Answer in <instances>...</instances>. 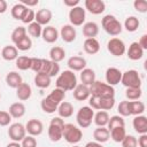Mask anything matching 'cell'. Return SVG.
<instances>
[{
  "label": "cell",
  "instance_id": "1",
  "mask_svg": "<svg viewBox=\"0 0 147 147\" xmlns=\"http://www.w3.org/2000/svg\"><path fill=\"white\" fill-rule=\"evenodd\" d=\"M55 85L57 88L63 90L64 92L67 91H72L77 86V77L76 74L71 70H64L62 71L55 82Z\"/></svg>",
  "mask_w": 147,
  "mask_h": 147
},
{
  "label": "cell",
  "instance_id": "2",
  "mask_svg": "<svg viewBox=\"0 0 147 147\" xmlns=\"http://www.w3.org/2000/svg\"><path fill=\"white\" fill-rule=\"evenodd\" d=\"M101 25H102V29L109 34V36H113V37H116L118 36L122 30H123V26H122V23L114 16V15H105L102 17V21H101Z\"/></svg>",
  "mask_w": 147,
  "mask_h": 147
},
{
  "label": "cell",
  "instance_id": "3",
  "mask_svg": "<svg viewBox=\"0 0 147 147\" xmlns=\"http://www.w3.org/2000/svg\"><path fill=\"white\" fill-rule=\"evenodd\" d=\"M90 93H91V95H94L98 98H114L115 88H114V86H110L107 83L95 80L90 86Z\"/></svg>",
  "mask_w": 147,
  "mask_h": 147
},
{
  "label": "cell",
  "instance_id": "4",
  "mask_svg": "<svg viewBox=\"0 0 147 147\" xmlns=\"http://www.w3.org/2000/svg\"><path fill=\"white\" fill-rule=\"evenodd\" d=\"M62 138H64V140L67 142L76 145L82 140L83 132L78 126H76L71 123H68V124H64V126L62 129Z\"/></svg>",
  "mask_w": 147,
  "mask_h": 147
},
{
  "label": "cell",
  "instance_id": "5",
  "mask_svg": "<svg viewBox=\"0 0 147 147\" xmlns=\"http://www.w3.org/2000/svg\"><path fill=\"white\" fill-rule=\"evenodd\" d=\"M64 121L61 117H54L51 119L49 126H48V138L53 142H57L62 139V129L64 126Z\"/></svg>",
  "mask_w": 147,
  "mask_h": 147
},
{
  "label": "cell",
  "instance_id": "6",
  "mask_svg": "<svg viewBox=\"0 0 147 147\" xmlns=\"http://www.w3.org/2000/svg\"><path fill=\"white\" fill-rule=\"evenodd\" d=\"M94 117V110L90 106H83L78 109L77 115H76V121L79 127L86 129L92 124Z\"/></svg>",
  "mask_w": 147,
  "mask_h": 147
},
{
  "label": "cell",
  "instance_id": "7",
  "mask_svg": "<svg viewBox=\"0 0 147 147\" xmlns=\"http://www.w3.org/2000/svg\"><path fill=\"white\" fill-rule=\"evenodd\" d=\"M121 83L126 88H130V87H141L140 75L134 69H130V70H126L125 72H122Z\"/></svg>",
  "mask_w": 147,
  "mask_h": 147
},
{
  "label": "cell",
  "instance_id": "8",
  "mask_svg": "<svg viewBox=\"0 0 147 147\" xmlns=\"http://www.w3.org/2000/svg\"><path fill=\"white\" fill-rule=\"evenodd\" d=\"M107 49L114 56H122L126 52V47H125L124 41L122 39L117 38V37H114V38H111V39L108 40V42H107Z\"/></svg>",
  "mask_w": 147,
  "mask_h": 147
},
{
  "label": "cell",
  "instance_id": "9",
  "mask_svg": "<svg viewBox=\"0 0 147 147\" xmlns=\"http://www.w3.org/2000/svg\"><path fill=\"white\" fill-rule=\"evenodd\" d=\"M85 17H86L85 9L83 7H80V6L74 7L69 11V21H70L72 26H80V25H83L84 22H85Z\"/></svg>",
  "mask_w": 147,
  "mask_h": 147
},
{
  "label": "cell",
  "instance_id": "10",
  "mask_svg": "<svg viewBox=\"0 0 147 147\" xmlns=\"http://www.w3.org/2000/svg\"><path fill=\"white\" fill-rule=\"evenodd\" d=\"M8 136L13 141L20 142L24 139V137L26 136V131H25V126L21 123H14L9 125L8 129Z\"/></svg>",
  "mask_w": 147,
  "mask_h": 147
},
{
  "label": "cell",
  "instance_id": "11",
  "mask_svg": "<svg viewBox=\"0 0 147 147\" xmlns=\"http://www.w3.org/2000/svg\"><path fill=\"white\" fill-rule=\"evenodd\" d=\"M40 72H44L46 75H48L51 78L55 77L60 74V64L56 62H53L51 60H46L42 59V64H41V70Z\"/></svg>",
  "mask_w": 147,
  "mask_h": 147
},
{
  "label": "cell",
  "instance_id": "12",
  "mask_svg": "<svg viewBox=\"0 0 147 147\" xmlns=\"http://www.w3.org/2000/svg\"><path fill=\"white\" fill-rule=\"evenodd\" d=\"M85 9H87L93 15H100L105 11L106 5L102 0H85Z\"/></svg>",
  "mask_w": 147,
  "mask_h": 147
},
{
  "label": "cell",
  "instance_id": "13",
  "mask_svg": "<svg viewBox=\"0 0 147 147\" xmlns=\"http://www.w3.org/2000/svg\"><path fill=\"white\" fill-rule=\"evenodd\" d=\"M25 131L29 133V136L32 137H37L40 136L44 131V125L41 123V121L32 118L30 121H28V123L25 124Z\"/></svg>",
  "mask_w": 147,
  "mask_h": 147
},
{
  "label": "cell",
  "instance_id": "14",
  "mask_svg": "<svg viewBox=\"0 0 147 147\" xmlns=\"http://www.w3.org/2000/svg\"><path fill=\"white\" fill-rule=\"evenodd\" d=\"M121 78H122V71L117 68L110 67L106 70V83L110 86L117 85L121 83Z\"/></svg>",
  "mask_w": 147,
  "mask_h": 147
},
{
  "label": "cell",
  "instance_id": "15",
  "mask_svg": "<svg viewBox=\"0 0 147 147\" xmlns=\"http://www.w3.org/2000/svg\"><path fill=\"white\" fill-rule=\"evenodd\" d=\"M59 34H60V37L62 38V40H63L64 42H68V44L75 41L76 36H77L76 29H75L71 24H64V25L61 28Z\"/></svg>",
  "mask_w": 147,
  "mask_h": 147
},
{
  "label": "cell",
  "instance_id": "16",
  "mask_svg": "<svg viewBox=\"0 0 147 147\" xmlns=\"http://www.w3.org/2000/svg\"><path fill=\"white\" fill-rule=\"evenodd\" d=\"M59 31L56 30V28L52 26V25H46L45 28H42V33L41 37L44 39V41H46L47 44H53L59 39Z\"/></svg>",
  "mask_w": 147,
  "mask_h": 147
},
{
  "label": "cell",
  "instance_id": "17",
  "mask_svg": "<svg viewBox=\"0 0 147 147\" xmlns=\"http://www.w3.org/2000/svg\"><path fill=\"white\" fill-rule=\"evenodd\" d=\"M72 94L77 101H85L91 96L90 86H86L84 84H77V86L72 90Z\"/></svg>",
  "mask_w": 147,
  "mask_h": 147
},
{
  "label": "cell",
  "instance_id": "18",
  "mask_svg": "<svg viewBox=\"0 0 147 147\" xmlns=\"http://www.w3.org/2000/svg\"><path fill=\"white\" fill-rule=\"evenodd\" d=\"M67 64L71 71H82L86 68V60L82 56H71L69 57Z\"/></svg>",
  "mask_w": 147,
  "mask_h": 147
},
{
  "label": "cell",
  "instance_id": "19",
  "mask_svg": "<svg viewBox=\"0 0 147 147\" xmlns=\"http://www.w3.org/2000/svg\"><path fill=\"white\" fill-rule=\"evenodd\" d=\"M132 125L136 132H138L139 134H145L147 133V117L144 115H138L134 116L133 121H132Z\"/></svg>",
  "mask_w": 147,
  "mask_h": 147
},
{
  "label": "cell",
  "instance_id": "20",
  "mask_svg": "<svg viewBox=\"0 0 147 147\" xmlns=\"http://www.w3.org/2000/svg\"><path fill=\"white\" fill-rule=\"evenodd\" d=\"M83 48L85 53L90 55H94L100 51V42L98 41L96 38H87L83 44Z\"/></svg>",
  "mask_w": 147,
  "mask_h": 147
},
{
  "label": "cell",
  "instance_id": "21",
  "mask_svg": "<svg viewBox=\"0 0 147 147\" xmlns=\"http://www.w3.org/2000/svg\"><path fill=\"white\" fill-rule=\"evenodd\" d=\"M127 54V57L132 61H138L144 55V49L139 46V44L137 41H133L130 46H129V49L126 52Z\"/></svg>",
  "mask_w": 147,
  "mask_h": 147
},
{
  "label": "cell",
  "instance_id": "22",
  "mask_svg": "<svg viewBox=\"0 0 147 147\" xmlns=\"http://www.w3.org/2000/svg\"><path fill=\"white\" fill-rule=\"evenodd\" d=\"M52 20V11L49 9H46V8H42V9H39L37 13H36V17H34V22H37L38 24H40L41 26L42 25H47Z\"/></svg>",
  "mask_w": 147,
  "mask_h": 147
},
{
  "label": "cell",
  "instance_id": "23",
  "mask_svg": "<svg viewBox=\"0 0 147 147\" xmlns=\"http://www.w3.org/2000/svg\"><path fill=\"white\" fill-rule=\"evenodd\" d=\"M32 94V88L28 83H22L17 88H16V96L21 101H26L31 98Z\"/></svg>",
  "mask_w": 147,
  "mask_h": 147
},
{
  "label": "cell",
  "instance_id": "24",
  "mask_svg": "<svg viewBox=\"0 0 147 147\" xmlns=\"http://www.w3.org/2000/svg\"><path fill=\"white\" fill-rule=\"evenodd\" d=\"M56 111L59 114V117H61V118H68V117L72 116V114H74V106H72L71 102L62 101L59 105Z\"/></svg>",
  "mask_w": 147,
  "mask_h": 147
},
{
  "label": "cell",
  "instance_id": "25",
  "mask_svg": "<svg viewBox=\"0 0 147 147\" xmlns=\"http://www.w3.org/2000/svg\"><path fill=\"white\" fill-rule=\"evenodd\" d=\"M99 33V26L95 22H86L83 24V34L87 38H95Z\"/></svg>",
  "mask_w": 147,
  "mask_h": 147
},
{
  "label": "cell",
  "instance_id": "26",
  "mask_svg": "<svg viewBox=\"0 0 147 147\" xmlns=\"http://www.w3.org/2000/svg\"><path fill=\"white\" fill-rule=\"evenodd\" d=\"M8 113L11 118H21L25 114V106L22 102H14L9 106Z\"/></svg>",
  "mask_w": 147,
  "mask_h": 147
},
{
  "label": "cell",
  "instance_id": "27",
  "mask_svg": "<svg viewBox=\"0 0 147 147\" xmlns=\"http://www.w3.org/2000/svg\"><path fill=\"white\" fill-rule=\"evenodd\" d=\"M93 138H94V141L96 142H100V144H103V142H107L110 138V132L107 127H96L94 131H93Z\"/></svg>",
  "mask_w": 147,
  "mask_h": 147
},
{
  "label": "cell",
  "instance_id": "28",
  "mask_svg": "<svg viewBox=\"0 0 147 147\" xmlns=\"http://www.w3.org/2000/svg\"><path fill=\"white\" fill-rule=\"evenodd\" d=\"M1 56L6 61H14L18 57V51L13 45H7L1 51Z\"/></svg>",
  "mask_w": 147,
  "mask_h": 147
},
{
  "label": "cell",
  "instance_id": "29",
  "mask_svg": "<svg viewBox=\"0 0 147 147\" xmlns=\"http://www.w3.org/2000/svg\"><path fill=\"white\" fill-rule=\"evenodd\" d=\"M80 80H82V84H84L86 86H91L96 80L94 70L90 69V68H85L84 70H82L80 71Z\"/></svg>",
  "mask_w": 147,
  "mask_h": 147
},
{
  "label": "cell",
  "instance_id": "30",
  "mask_svg": "<svg viewBox=\"0 0 147 147\" xmlns=\"http://www.w3.org/2000/svg\"><path fill=\"white\" fill-rule=\"evenodd\" d=\"M6 83H7V85H8L9 87H11V88H17V87L23 83L22 76H21L18 72H16V71H10V72H8L7 76H6Z\"/></svg>",
  "mask_w": 147,
  "mask_h": 147
},
{
  "label": "cell",
  "instance_id": "31",
  "mask_svg": "<svg viewBox=\"0 0 147 147\" xmlns=\"http://www.w3.org/2000/svg\"><path fill=\"white\" fill-rule=\"evenodd\" d=\"M34 85L39 88H47L51 85V77L44 72H38L34 76Z\"/></svg>",
  "mask_w": 147,
  "mask_h": 147
},
{
  "label": "cell",
  "instance_id": "32",
  "mask_svg": "<svg viewBox=\"0 0 147 147\" xmlns=\"http://www.w3.org/2000/svg\"><path fill=\"white\" fill-rule=\"evenodd\" d=\"M108 121H109V115L107 111L105 110H99L96 114H94V117H93V122L94 124L98 126V127H106L107 124H108Z\"/></svg>",
  "mask_w": 147,
  "mask_h": 147
},
{
  "label": "cell",
  "instance_id": "33",
  "mask_svg": "<svg viewBox=\"0 0 147 147\" xmlns=\"http://www.w3.org/2000/svg\"><path fill=\"white\" fill-rule=\"evenodd\" d=\"M64 56H65V51L60 46H54L49 51V57H51V61L53 62L59 63L64 59Z\"/></svg>",
  "mask_w": 147,
  "mask_h": 147
},
{
  "label": "cell",
  "instance_id": "34",
  "mask_svg": "<svg viewBox=\"0 0 147 147\" xmlns=\"http://www.w3.org/2000/svg\"><path fill=\"white\" fill-rule=\"evenodd\" d=\"M129 111L130 115H142V113L145 111V103L142 101H129Z\"/></svg>",
  "mask_w": 147,
  "mask_h": 147
},
{
  "label": "cell",
  "instance_id": "35",
  "mask_svg": "<svg viewBox=\"0 0 147 147\" xmlns=\"http://www.w3.org/2000/svg\"><path fill=\"white\" fill-rule=\"evenodd\" d=\"M26 10H28V7H25L23 3L18 2V3H16V5H14V6L11 7L10 13H11V16H13L15 20L22 21V18H23V16L25 15Z\"/></svg>",
  "mask_w": 147,
  "mask_h": 147
},
{
  "label": "cell",
  "instance_id": "36",
  "mask_svg": "<svg viewBox=\"0 0 147 147\" xmlns=\"http://www.w3.org/2000/svg\"><path fill=\"white\" fill-rule=\"evenodd\" d=\"M47 98L59 106V105L64 100V98H65V92H64L63 90L56 87V88H54V90L47 95Z\"/></svg>",
  "mask_w": 147,
  "mask_h": 147
},
{
  "label": "cell",
  "instance_id": "37",
  "mask_svg": "<svg viewBox=\"0 0 147 147\" xmlns=\"http://www.w3.org/2000/svg\"><path fill=\"white\" fill-rule=\"evenodd\" d=\"M115 127H125V122L123 119L122 116L119 115H114L111 117H109L108 124H107V129L110 131Z\"/></svg>",
  "mask_w": 147,
  "mask_h": 147
},
{
  "label": "cell",
  "instance_id": "38",
  "mask_svg": "<svg viewBox=\"0 0 147 147\" xmlns=\"http://www.w3.org/2000/svg\"><path fill=\"white\" fill-rule=\"evenodd\" d=\"M40 107H41V109L46 113V114H53V113H55L56 110H57V105L56 103H54L52 100H49L47 96L46 98H44L42 100H41V102H40Z\"/></svg>",
  "mask_w": 147,
  "mask_h": 147
},
{
  "label": "cell",
  "instance_id": "39",
  "mask_svg": "<svg viewBox=\"0 0 147 147\" xmlns=\"http://www.w3.org/2000/svg\"><path fill=\"white\" fill-rule=\"evenodd\" d=\"M139 25H140V22H139V20H138L136 16H129V17L125 20V22H124V28H125V30L129 31V32H134V31H137L138 28H139Z\"/></svg>",
  "mask_w": 147,
  "mask_h": 147
},
{
  "label": "cell",
  "instance_id": "40",
  "mask_svg": "<svg viewBox=\"0 0 147 147\" xmlns=\"http://www.w3.org/2000/svg\"><path fill=\"white\" fill-rule=\"evenodd\" d=\"M15 64H16V68H17L18 70H22V71L28 70V69H30V67H31V57L25 56V55L18 56V57L15 60Z\"/></svg>",
  "mask_w": 147,
  "mask_h": 147
},
{
  "label": "cell",
  "instance_id": "41",
  "mask_svg": "<svg viewBox=\"0 0 147 147\" xmlns=\"http://www.w3.org/2000/svg\"><path fill=\"white\" fill-rule=\"evenodd\" d=\"M141 94H142L141 87H130V88H126V91H125V96L130 101L139 100L141 98Z\"/></svg>",
  "mask_w": 147,
  "mask_h": 147
},
{
  "label": "cell",
  "instance_id": "42",
  "mask_svg": "<svg viewBox=\"0 0 147 147\" xmlns=\"http://www.w3.org/2000/svg\"><path fill=\"white\" fill-rule=\"evenodd\" d=\"M26 32L33 38H39V37H41V33H42V26L40 24H38L37 22H32L28 25Z\"/></svg>",
  "mask_w": 147,
  "mask_h": 147
},
{
  "label": "cell",
  "instance_id": "43",
  "mask_svg": "<svg viewBox=\"0 0 147 147\" xmlns=\"http://www.w3.org/2000/svg\"><path fill=\"white\" fill-rule=\"evenodd\" d=\"M109 132H110V138H111L115 142H122V140H123L124 137L126 136L125 127H115V129L110 130Z\"/></svg>",
  "mask_w": 147,
  "mask_h": 147
},
{
  "label": "cell",
  "instance_id": "44",
  "mask_svg": "<svg viewBox=\"0 0 147 147\" xmlns=\"http://www.w3.org/2000/svg\"><path fill=\"white\" fill-rule=\"evenodd\" d=\"M25 36H26V28H24V26H17V28H15L13 30L10 38H11V41L14 44H16L21 39H23Z\"/></svg>",
  "mask_w": 147,
  "mask_h": 147
},
{
  "label": "cell",
  "instance_id": "45",
  "mask_svg": "<svg viewBox=\"0 0 147 147\" xmlns=\"http://www.w3.org/2000/svg\"><path fill=\"white\" fill-rule=\"evenodd\" d=\"M31 46H32V40L28 36H25L23 39H21L20 41H17L15 44V47L17 48V51H23V52L24 51H29L31 48Z\"/></svg>",
  "mask_w": 147,
  "mask_h": 147
},
{
  "label": "cell",
  "instance_id": "46",
  "mask_svg": "<svg viewBox=\"0 0 147 147\" xmlns=\"http://www.w3.org/2000/svg\"><path fill=\"white\" fill-rule=\"evenodd\" d=\"M115 106V98H100V110H110Z\"/></svg>",
  "mask_w": 147,
  "mask_h": 147
},
{
  "label": "cell",
  "instance_id": "47",
  "mask_svg": "<svg viewBox=\"0 0 147 147\" xmlns=\"http://www.w3.org/2000/svg\"><path fill=\"white\" fill-rule=\"evenodd\" d=\"M121 144H122V147H138L137 138L132 134H126Z\"/></svg>",
  "mask_w": 147,
  "mask_h": 147
},
{
  "label": "cell",
  "instance_id": "48",
  "mask_svg": "<svg viewBox=\"0 0 147 147\" xmlns=\"http://www.w3.org/2000/svg\"><path fill=\"white\" fill-rule=\"evenodd\" d=\"M117 110H118V114L119 116L122 117H126V116H130V111H129V101H121L118 107H117Z\"/></svg>",
  "mask_w": 147,
  "mask_h": 147
},
{
  "label": "cell",
  "instance_id": "49",
  "mask_svg": "<svg viewBox=\"0 0 147 147\" xmlns=\"http://www.w3.org/2000/svg\"><path fill=\"white\" fill-rule=\"evenodd\" d=\"M34 17H36V13H34V10L31 9V8H28L25 15H24L23 18H22V22H23L24 24H28V25H29L30 23L34 22Z\"/></svg>",
  "mask_w": 147,
  "mask_h": 147
},
{
  "label": "cell",
  "instance_id": "50",
  "mask_svg": "<svg viewBox=\"0 0 147 147\" xmlns=\"http://www.w3.org/2000/svg\"><path fill=\"white\" fill-rule=\"evenodd\" d=\"M41 64H42V59H39V57H31V67L30 69L32 71H34L36 74L40 72L41 70Z\"/></svg>",
  "mask_w": 147,
  "mask_h": 147
},
{
  "label": "cell",
  "instance_id": "51",
  "mask_svg": "<svg viewBox=\"0 0 147 147\" xmlns=\"http://www.w3.org/2000/svg\"><path fill=\"white\" fill-rule=\"evenodd\" d=\"M22 147H37V140L32 136H25L24 139L21 141Z\"/></svg>",
  "mask_w": 147,
  "mask_h": 147
},
{
  "label": "cell",
  "instance_id": "52",
  "mask_svg": "<svg viewBox=\"0 0 147 147\" xmlns=\"http://www.w3.org/2000/svg\"><path fill=\"white\" fill-rule=\"evenodd\" d=\"M11 122V116L8 111L0 110V126H7Z\"/></svg>",
  "mask_w": 147,
  "mask_h": 147
},
{
  "label": "cell",
  "instance_id": "53",
  "mask_svg": "<svg viewBox=\"0 0 147 147\" xmlns=\"http://www.w3.org/2000/svg\"><path fill=\"white\" fill-rule=\"evenodd\" d=\"M133 7L139 13H146L147 11V2L145 0H136L133 2Z\"/></svg>",
  "mask_w": 147,
  "mask_h": 147
},
{
  "label": "cell",
  "instance_id": "54",
  "mask_svg": "<svg viewBox=\"0 0 147 147\" xmlns=\"http://www.w3.org/2000/svg\"><path fill=\"white\" fill-rule=\"evenodd\" d=\"M139 147H147V133L140 134V137L137 139Z\"/></svg>",
  "mask_w": 147,
  "mask_h": 147
},
{
  "label": "cell",
  "instance_id": "55",
  "mask_svg": "<svg viewBox=\"0 0 147 147\" xmlns=\"http://www.w3.org/2000/svg\"><path fill=\"white\" fill-rule=\"evenodd\" d=\"M138 44H139V46L145 51V49H147V34H142L141 37H140V39H139V41H137Z\"/></svg>",
  "mask_w": 147,
  "mask_h": 147
},
{
  "label": "cell",
  "instance_id": "56",
  "mask_svg": "<svg viewBox=\"0 0 147 147\" xmlns=\"http://www.w3.org/2000/svg\"><path fill=\"white\" fill-rule=\"evenodd\" d=\"M63 3L67 7L74 8V7H77L79 5V0H63Z\"/></svg>",
  "mask_w": 147,
  "mask_h": 147
},
{
  "label": "cell",
  "instance_id": "57",
  "mask_svg": "<svg viewBox=\"0 0 147 147\" xmlns=\"http://www.w3.org/2000/svg\"><path fill=\"white\" fill-rule=\"evenodd\" d=\"M21 3H23L25 7H33V6H37L38 3H39V1L38 0H33V1H26V0H23Z\"/></svg>",
  "mask_w": 147,
  "mask_h": 147
},
{
  "label": "cell",
  "instance_id": "58",
  "mask_svg": "<svg viewBox=\"0 0 147 147\" xmlns=\"http://www.w3.org/2000/svg\"><path fill=\"white\" fill-rule=\"evenodd\" d=\"M7 8H8V3H7V1H6V0H0V14L6 13Z\"/></svg>",
  "mask_w": 147,
  "mask_h": 147
},
{
  "label": "cell",
  "instance_id": "59",
  "mask_svg": "<svg viewBox=\"0 0 147 147\" xmlns=\"http://www.w3.org/2000/svg\"><path fill=\"white\" fill-rule=\"evenodd\" d=\"M84 147H103L102 144L96 142V141H88Z\"/></svg>",
  "mask_w": 147,
  "mask_h": 147
},
{
  "label": "cell",
  "instance_id": "60",
  "mask_svg": "<svg viewBox=\"0 0 147 147\" xmlns=\"http://www.w3.org/2000/svg\"><path fill=\"white\" fill-rule=\"evenodd\" d=\"M6 147H22L21 146V144L20 142H16V141H11V142H9Z\"/></svg>",
  "mask_w": 147,
  "mask_h": 147
},
{
  "label": "cell",
  "instance_id": "61",
  "mask_svg": "<svg viewBox=\"0 0 147 147\" xmlns=\"http://www.w3.org/2000/svg\"><path fill=\"white\" fill-rule=\"evenodd\" d=\"M72 147H80V146H77V145H74Z\"/></svg>",
  "mask_w": 147,
  "mask_h": 147
},
{
  "label": "cell",
  "instance_id": "62",
  "mask_svg": "<svg viewBox=\"0 0 147 147\" xmlns=\"http://www.w3.org/2000/svg\"><path fill=\"white\" fill-rule=\"evenodd\" d=\"M0 99H1V93H0Z\"/></svg>",
  "mask_w": 147,
  "mask_h": 147
}]
</instances>
